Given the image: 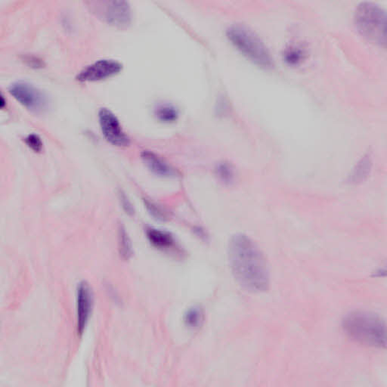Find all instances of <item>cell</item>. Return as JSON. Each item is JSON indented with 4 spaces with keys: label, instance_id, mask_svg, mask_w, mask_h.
Wrapping results in <instances>:
<instances>
[{
    "label": "cell",
    "instance_id": "obj_17",
    "mask_svg": "<svg viewBox=\"0 0 387 387\" xmlns=\"http://www.w3.org/2000/svg\"><path fill=\"white\" fill-rule=\"evenodd\" d=\"M120 201H121V204H122V206L124 208L126 213L128 214L133 213V207L131 203L130 202V200H129V199L124 195V193H120Z\"/></svg>",
    "mask_w": 387,
    "mask_h": 387
},
{
    "label": "cell",
    "instance_id": "obj_18",
    "mask_svg": "<svg viewBox=\"0 0 387 387\" xmlns=\"http://www.w3.org/2000/svg\"><path fill=\"white\" fill-rule=\"evenodd\" d=\"M198 314V311H191L187 316V321H189V323H191L194 325H195L196 323H198V320L199 319H200V317L199 318Z\"/></svg>",
    "mask_w": 387,
    "mask_h": 387
},
{
    "label": "cell",
    "instance_id": "obj_14",
    "mask_svg": "<svg viewBox=\"0 0 387 387\" xmlns=\"http://www.w3.org/2000/svg\"><path fill=\"white\" fill-rule=\"evenodd\" d=\"M28 147L35 152H41L44 148V143L38 135L30 134L26 139Z\"/></svg>",
    "mask_w": 387,
    "mask_h": 387
},
{
    "label": "cell",
    "instance_id": "obj_6",
    "mask_svg": "<svg viewBox=\"0 0 387 387\" xmlns=\"http://www.w3.org/2000/svg\"><path fill=\"white\" fill-rule=\"evenodd\" d=\"M99 120L102 134L108 142L119 147H125L130 144V138L114 113L108 108H102L99 112Z\"/></svg>",
    "mask_w": 387,
    "mask_h": 387
},
{
    "label": "cell",
    "instance_id": "obj_15",
    "mask_svg": "<svg viewBox=\"0 0 387 387\" xmlns=\"http://www.w3.org/2000/svg\"><path fill=\"white\" fill-rule=\"evenodd\" d=\"M218 175L223 181H231L232 178V171L229 165L221 164L217 169Z\"/></svg>",
    "mask_w": 387,
    "mask_h": 387
},
{
    "label": "cell",
    "instance_id": "obj_12",
    "mask_svg": "<svg viewBox=\"0 0 387 387\" xmlns=\"http://www.w3.org/2000/svg\"><path fill=\"white\" fill-rule=\"evenodd\" d=\"M157 118L165 123L174 122L179 117V112L171 104H160L155 111Z\"/></svg>",
    "mask_w": 387,
    "mask_h": 387
},
{
    "label": "cell",
    "instance_id": "obj_10",
    "mask_svg": "<svg viewBox=\"0 0 387 387\" xmlns=\"http://www.w3.org/2000/svg\"><path fill=\"white\" fill-rule=\"evenodd\" d=\"M141 157L145 166L153 173L162 177H171L176 175L174 168L155 152L144 151L142 152Z\"/></svg>",
    "mask_w": 387,
    "mask_h": 387
},
{
    "label": "cell",
    "instance_id": "obj_13",
    "mask_svg": "<svg viewBox=\"0 0 387 387\" xmlns=\"http://www.w3.org/2000/svg\"><path fill=\"white\" fill-rule=\"evenodd\" d=\"M119 245L120 254L125 259H128L132 255V246L130 238L128 237L125 229L121 227L119 230Z\"/></svg>",
    "mask_w": 387,
    "mask_h": 387
},
{
    "label": "cell",
    "instance_id": "obj_3",
    "mask_svg": "<svg viewBox=\"0 0 387 387\" xmlns=\"http://www.w3.org/2000/svg\"><path fill=\"white\" fill-rule=\"evenodd\" d=\"M232 44L258 66L269 68L272 66V56L259 37L245 26H235L227 31Z\"/></svg>",
    "mask_w": 387,
    "mask_h": 387
},
{
    "label": "cell",
    "instance_id": "obj_2",
    "mask_svg": "<svg viewBox=\"0 0 387 387\" xmlns=\"http://www.w3.org/2000/svg\"><path fill=\"white\" fill-rule=\"evenodd\" d=\"M342 326L346 334L355 341L372 348H386V323L375 314L362 311L350 312L344 317Z\"/></svg>",
    "mask_w": 387,
    "mask_h": 387
},
{
    "label": "cell",
    "instance_id": "obj_1",
    "mask_svg": "<svg viewBox=\"0 0 387 387\" xmlns=\"http://www.w3.org/2000/svg\"><path fill=\"white\" fill-rule=\"evenodd\" d=\"M230 268L238 284L248 292H265L270 287V272L261 249L244 234L234 236L229 244Z\"/></svg>",
    "mask_w": 387,
    "mask_h": 387
},
{
    "label": "cell",
    "instance_id": "obj_16",
    "mask_svg": "<svg viewBox=\"0 0 387 387\" xmlns=\"http://www.w3.org/2000/svg\"><path fill=\"white\" fill-rule=\"evenodd\" d=\"M302 58V52L298 50H288L286 53L287 61L292 64H296L301 62Z\"/></svg>",
    "mask_w": 387,
    "mask_h": 387
},
{
    "label": "cell",
    "instance_id": "obj_5",
    "mask_svg": "<svg viewBox=\"0 0 387 387\" xmlns=\"http://www.w3.org/2000/svg\"><path fill=\"white\" fill-rule=\"evenodd\" d=\"M9 91L23 107L31 111H42L47 106L48 100L45 93L29 83H14L10 86Z\"/></svg>",
    "mask_w": 387,
    "mask_h": 387
},
{
    "label": "cell",
    "instance_id": "obj_9",
    "mask_svg": "<svg viewBox=\"0 0 387 387\" xmlns=\"http://www.w3.org/2000/svg\"><path fill=\"white\" fill-rule=\"evenodd\" d=\"M93 304L92 290L86 282L79 283L77 290V332L82 334L90 319Z\"/></svg>",
    "mask_w": 387,
    "mask_h": 387
},
{
    "label": "cell",
    "instance_id": "obj_11",
    "mask_svg": "<svg viewBox=\"0 0 387 387\" xmlns=\"http://www.w3.org/2000/svg\"><path fill=\"white\" fill-rule=\"evenodd\" d=\"M150 243L159 249H169L174 246L175 240L171 234L156 229L150 228L147 231Z\"/></svg>",
    "mask_w": 387,
    "mask_h": 387
},
{
    "label": "cell",
    "instance_id": "obj_4",
    "mask_svg": "<svg viewBox=\"0 0 387 387\" xmlns=\"http://www.w3.org/2000/svg\"><path fill=\"white\" fill-rule=\"evenodd\" d=\"M357 27L370 41L382 44L386 42V14L380 7L362 3L356 12Z\"/></svg>",
    "mask_w": 387,
    "mask_h": 387
},
{
    "label": "cell",
    "instance_id": "obj_7",
    "mask_svg": "<svg viewBox=\"0 0 387 387\" xmlns=\"http://www.w3.org/2000/svg\"><path fill=\"white\" fill-rule=\"evenodd\" d=\"M122 64L113 59H101L90 64L79 73L80 82H93L115 76L122 70Z\"/></svg>",
    "mask_w": 387,
    "mask_h": 387
},
{
    "label": "cell",
    "instance_id": "obj_8",
    "mask_svg": "<svg viewBox=\"0 0 387 387\" xmlns=\"http://www.w3.org/2000/svg\"><path fill=\"white\" fill-rule=\"evenodd\" d=\"M95 10L104 20L117 27L126 26L131 21L130 5L124 1L98 3Z\"/></svg>",
    "mask_w": 387,
    "mask_h": 387
}]
</instances>
